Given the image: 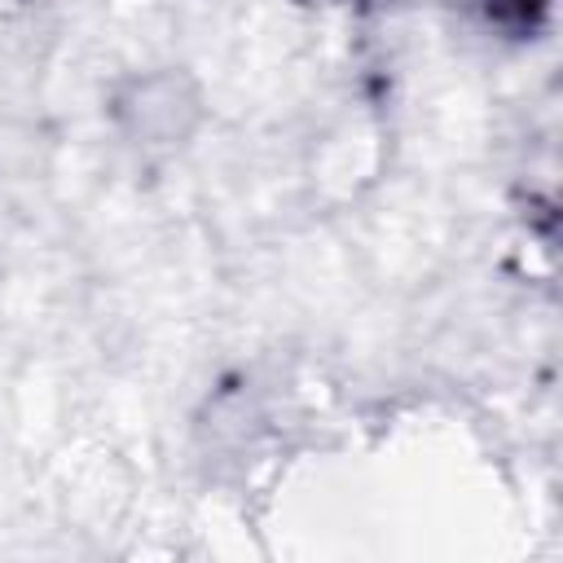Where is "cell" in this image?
I'll return each mask as SVG.
<instances>
[{
	"label": "cell",
	"mask_w": 563,
	"mask_h": 563,
	"mask_svg": "<svg viewBox=\"0 0 563 563\" xmlns=\"http://www.w3.org/2000/svg\"><path fill=\"white\" fill-rule=\"evenodd\" d=\"M180 110H189V101H180L172 79H145L136 84L132 101H123V114L132 119V136L150 141H176L180 136Z\"/></svg>",
	"instance_id": "cell-1"
},
{
	"label": "cell",
	"mask_w": 563,
	"mask_h": 563,
	"mask_svg": "<svg viewBox=\"0 0 563 563\" xmlns=\"http://www.w3.org/2000/svg\"><path fill=\"white\" fill-rule=\"evenodd\" d=\"M488 31L506 40H532L550 13V0H475Z\"/></svg>",
	"instance_id": "cell-2"
}]
</instances>
